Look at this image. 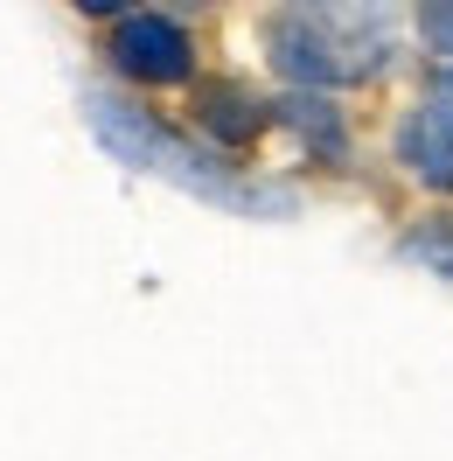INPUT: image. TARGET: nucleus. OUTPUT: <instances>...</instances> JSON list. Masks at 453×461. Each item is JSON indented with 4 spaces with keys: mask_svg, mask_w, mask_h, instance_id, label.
Here are the masks:
<instances>
[{
    "mask_svg": "<svg viewBox=\"0 0 453 461\" xmlns=\"http://www.w3.org/2000/svg\"><path fill=\"white\" fill-rule=\"evenodd\" d=\"M363 14H328V7H293L272 14V63H280L293 85H342V77H363L391 57V42H356Z\"/></svg>",
    "mask_w": 453,
    "mask_h": 461,
    "instance_id": "1",
    "label": "nucleus"
},
{
    "mask_svg": "<svg viewBox=\"0 0 453 461\" xmlns=\"http://www.w3.org/2000/svg\"><path fill=\"white\" fill-rule=\"evenodd\" d=\"M397 161L419 175L425 189L453 196V70H440L432 91L404 113V126H397Z\"/></svg>",
    "mask_w": 453,
    "mask_h": 461,
    "instance_id": "2",
    "label": "nucleus"
},
{
    "mask_svg": "<svg viewBox=\"0 0 453 461\" xmlns=\"http://www.w3.org/2000/svg\"><path fill=\"white\" fill-rule=\"evenodd\" d=\"M112 63L140 85H182L196 70V50H189V29L168 14H126L112 29Z\"/></svg>",
    "mask_w": 453,
    "mask_h": 461,
    "instance_id": "3",
    "label": "nucleus"
},
{
    "mask_svg": "<svg viewBox=\"0 0 453 461\" xmlns=\"http://www.w3.org/2000/svg\"><path fill=\"white\" fill-rule=\"evenodd\" d=\"M258 119H265V113H258L237 85L196 91V126H202V133H217V140H244V133H258Z\"/></svg>",
    "mask_w": 453,
    "mask_h": 461,
    "instance_id": "4",
    "label": "nucleus"
},
{
    "mask_svg": "<svg viewBox=\"0 0 453 461\" xmlns=\"http://www.w3.org/2000/svg\"><path fill=\"white\" fill-rule=\"evenodd\" d=\"M280 113L300 126V140H314V154L342 161V119H335V105H328V98H314V91H293Z\"/></svg>",
    "mask_w": 453,
    "mask_h": 461,
    "instance_id": "5",
    "label": "nucleus"
},
{
    "mask_svg": "<svg viewBox=\"0 0 453 461\" xmlns=\"http://www.w3.org/2000/svg\"><path fill=\"white\" fill-rule=\"evenodd\" d=\"M419 35L440 42V57H453V7H419Z\"/></svg>",
    "mask_w": 453,
    "mask_h": 461,
    "instance_id": "6",
    "label": "nucleus"
}]
</instances>
